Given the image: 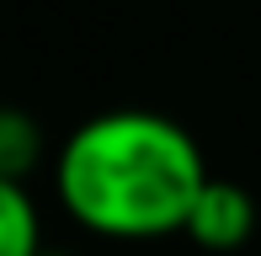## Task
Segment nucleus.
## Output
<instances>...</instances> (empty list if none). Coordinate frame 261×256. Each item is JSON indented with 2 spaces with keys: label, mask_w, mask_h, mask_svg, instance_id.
<instances>
[{
  "label": "nucleus",
  "mask_w": 261,
  "mask_h": 256,
  "mask_svg": "<svg viewBox=\"0 0 261 256\" xmlns=\"http://www.w3.org/2000/svg\"><path fill=\"white\" fill-rule=\"evenodd\" d=\"M197 134L155 107L91 112L54 144V203L101 240L181 235L197 192L208 187Z\"/></svg>",
  "instance_id": "obj_1"
},
{
  "label": "nucleus",
  "mask_w": 261,
  "mask_h": 256,
  "mask_svg": "<svg viewBox=\"0 0 261 256\" xmlns=\"http://www.w3.org/2000/svg\"><path fill=\"white\" fill-rule=\"evenodd\" d=\"M43 160L54 166L48 144H43V123L32 118L27 107H6V101H0V176L27 182Z\"/></svg>",
  "instance_id": "obj_4"
},
{
  "label": "nucleus",
  "mask_w": 261,
  "mask_h": 256,
  "mask_svg": "<svg viewBox=\"0 0 261 256\" xmlns=\"http://www.w3.org/2000/svg\"><path fill=\"white\" fill-rule=\"evenodd\" d=\"M43 208L27 182L0 176V256H43Z\"/></svg>",
  "instance_id": "obj_3"
},
{
  "label": "nucleus",
  "mask_w": 261,
  "mask_h": 256,
  "mask_svg": "<svg viewBox=\"0 0 261 256\" xmlns=\"http://www.w3.org/2000/svg\"><path fill=\"white\" fill-rule=\"evenodd\" d=\"M43 256H69V251H54V246H48V251H43Z\"/></svg>",
  "instance_id": "obj_5"
},
{
  "label": "nucleus",
  "mask_w": 261,
  "mask_h": 256,
  "mask_svg": "<svg viewBox=\"0 0 261 256\" xmlns=\"http://www.w3.org/2000/svg\"><path fill=\"white\" fill-rule=\"evenodd\" d=\"M192 246H203V251H240L245 240L256 235V197L240 187V182H229V176H208V187L197 192V203H192V219H187V229H181Z\"/></svg>",
  "instance_id": "obj_2"
}]
</instances>
